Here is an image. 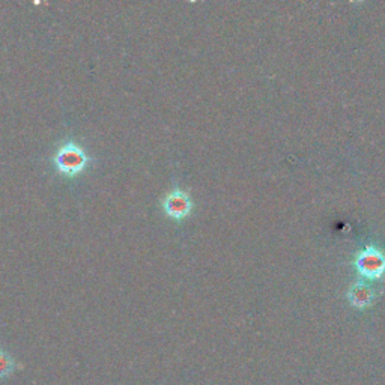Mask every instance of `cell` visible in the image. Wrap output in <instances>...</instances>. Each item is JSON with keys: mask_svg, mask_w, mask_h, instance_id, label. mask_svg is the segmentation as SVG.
<instances>
[{"mask_svg": "<svg viewBox=\"0 0 385 385\" xmlns=\"http://www.w3.org/2000/svg\"><path fill=\"white\" fill-rule=\"evenodd\" d=\"M93 162H95V160L90 157L88 149L77 143L73 138H68L57 146L52 157L54 172L65 179L78 178Z\"/></svg>", "mask_w": 385, "mask_h": 385, "instance_id": "obj_1", "label": "cell"}, {"mask_svg": "<svg viewBox=\"0 0 385 385\" xmlns=\"http://www.w3.org/2000/svg\"><path fill=\"white\" fill-rule=\"evenodd\" d=\"M354 265L360 276L378 280L385 274V254L375 247H367L357 254Z\"/></svg>", "mask_w": 385, "mask_h": 385, "instance_id": "obj_2", "label": "cell"}, {"mask_svg": "<svg viewBox=\"0 0 385 385\" xmlns=\"http://www.w3.org/2000/svg\"><path fill=\"white\" fill-rule=\"evenodd\" d=\"M162 211L169 218L181 221L191 214L193 202L189 194L178 189V186H174L162 199Z\"/></svg>", "mask_w": 385, "mask_h": 385, "instance_id": "obj_3", "label": "cell"}, {"mask_svg": "<svg viewBox=\"0 0 385 385\" xmlns=\"http://www.w3.org/2000/svg\"><path fill=\"white\" fill-rule=\"evenodd\" d=\"M373 297H375V292H373L372 286H369L366 282H357L349 290V301L358 309L369 306L373 301Z\"/></svg>", "mask_w": 385, "mask_h": 385, "instance_id": "obj_4", "label": "cell"}, {"mask_svg": "<svg viewBox=\"0 0 385 385\" xmlns=\"http://www.w3.org/2000/svg\"><path fill=\"white\" fill-rule=\"evenodd\" d=\"M16 369V360L11 357L9 353L0 349V378L8 377Z\"/></svg>", "mask_w": 385, "mask_h": 385, "instance_id": "obj_5", "label": "cell"}]
</instances>
